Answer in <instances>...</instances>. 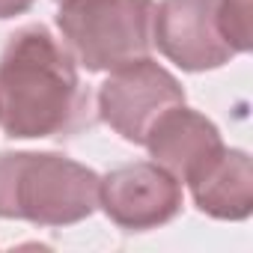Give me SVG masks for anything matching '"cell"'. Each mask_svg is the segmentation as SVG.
<instances>
[{"instance_id": "1", "label": "cell", "mask_w": 253, "mask_h": 253, "mask_svg": "<svg viewBox=\"0 0 253 253\" xmlns=\"http://www.w3.org/2000/svg\"><path fill=\"white\" fill-rule=\"evenodd\" d=\"M92 125L89 89L69 48L45 27L15 30L0 54V128L12 140L72 137Z\"/></svg>"}, {"instance_id": "2", "label": "cell", "mask_w": 253, "mask_h": 253, "mask_svg": "<svg viewBox=\"0 0 253 253\" xmlns=\"http://www.w3.org/2000/svg\"><path fill=\"white\" fill-rule=\"evenodd\" d=\"M101 176L60 152H0V217L72 226L98 209Z\"/></svg>"}, {"instance_id": "3", "label": "cell", "mask_w": 253, "mask_h": 253, "mask_svg": "<svg viewBox=\"0 0 253 253\" xmlns=\"http://www.w3.org/2000/svg\"><path fill=\"white\" fill-rule=\"evenodd\" d=\"M155 0H60L63 45L86 72H113L152 51Z\"/></svg>"}, {"instance_id": "4", "label": "cell", "mask_w": 253, "mask_h": 253, "mask_svg": "<svg viewBox=\"0 0 253 253\" xmlns=\"http://www.w3.org/2000/svg\"><path fill=\"white\" fill-rule=\"evenodd\" d=\"M98 116L128 143L143 146L152 125L176 104H185V89L173 72L152 57H140L110 72L98 86Z\"/></svg>"}, {"instance_id": "5", "label": "cell", "mask_w": 253, "mask_h": 253, "mask_svg": "<svg viewBox=\"0 0 253 253\" xmlns=\"http://www.w3.org/2000/svg\"><path fill=\"white\" fill-rule=\"evenodd\" d=\"M98 206L119 229H158L182 211V182L155 161L122 164L98 182Z\"/></svg>"}, {"instance_id": "6", "label": "cell", "mask_w": 253, "mask_h": 253, "mask_svg": "<svg viewBox=\"0 0 253 253\" xmlns=\"http://www.w3.org/2000/svg\"><path fill=\"white\" fill-rule=\"evenodd\" d=\"M220 0H161L152 21V45L185 72L226 66L235 51L220 33Z\"/></svg>"}, {"instance_id": "7", "label": "cell", "mask_w": 253, "mask_h": 253, "mask_svg": "<svg viewBox=\"0 0 253 253\" xmlns=\"http://www.w3.org/2000/svg\"><path fill=\"white\" fill-rule=\"evenodd\" d=\"M143 146L155 164H161L179 182H188L223 149V140L211 119L185 104H176L149 128Z\"/></svg>"}, {"instance_id": "8", "label": "cell", "mask_w": 253, "mask_h": 253, "mask_svg": "<svg viewBox=\"0 0 253 253\" xmlns=\"http://www.w3.org/2000/svg\"><path fill=\"white\" fill-rule=\"evenodd\" d=\"M194 206L214 220H247L253 211V161L244 149H220L188 179Z\"/></svg>"}, {"instance_id": "9", "label": "cell", "mask_w": 253, "mask_h": 253, "mask_svg": "<svg viewBox=\"0 0 253 253\" xmlns=\"http://www.w3.org/2000/svg\"><path fill=\"white\" fill-rule=\"evenodd\" d=\"M250 12H253L250 0H220L217 3L220 33L235 54H247L253 48V15Z\"/></svg>"}, {"instance_id": "10", "label": "cell", "mask_w": 253, "mask_h": 253, "mask_svg": "<svg viewBox=\"0 0 253 253\" xmlns=\"http://www.w3.org/2000/svg\"><path fill=\"white\" fill-rule=\"evenodd\" d=\"M30 6H33V0H0V21L15 18V15H24Z\"/></svg>"}, {"instance_id": "11", "label": "cell", "mask_w": 253, "mask_h": 253, "mask_svg": "<svg viewBox=\"0 0 253 253\" xmlns=\"http://www.w3.org/2000/svg\"><path fill=\"white\" fill-rule=\"evenodd\" d=\"M57 3H60V0H57Z\"/></svg>"}]
</instances>
